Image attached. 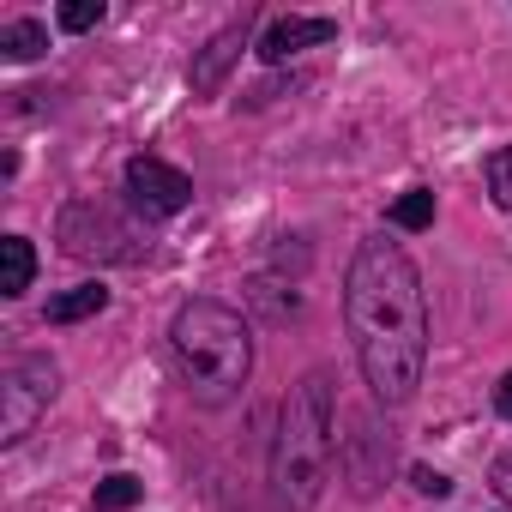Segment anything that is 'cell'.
<instances>
[{
  "instance_id": "15",
  "label": "cell",
  "mask_w": 512,
  "mask_h": 512,
  "mask_svg": "<svg viewBox=\"0 0 512 512\" xmlns=\"http://www.w3.org/2000/svg\"><path fill=\"white\" fill-rule=\"evenodd\" d=\"M103 19V0H67L61 7V31H91Z\"/></svg>"
},
{
  "instance_id": "17",
  "label": "cell",
  "mask_w": 512,
  "mask_h": 512,
  "mask_svg": "<svg viewBox=\"0 0 512 512\" xmlns=\"http://www.w3.org/2000/svg\"><path fill=\"white\" fill-rule=\"evenodd\" d=\"M494 488H500V500H512V452L494 464Z\"/></svg>"
},
{
  "instance_id": "2",
  "label": "cell",
  "mask_w": 512,
  "mask_h": 512,
  "mask_svg": "<svg viewBox=\"0 0 512 512\" xmlns=\"http://www.w3.org/2000/svg\"><path fill=\"white\" fill-rule=\"evenodd\" d=\"M169 356H175L181 386L199 404H229L247 386L253 338H247V320L235 308H223V302H187L175 314V326H169Z\"/></svg>"
},
{
  "instance_id": "14",
  "label": "cell",
  "mask_w": 512,
  "mask_h": 512,
  "mask_svg": "<svg viewBox=\"0 0 512 512\" xmlns=\"http://www.w3.org/2000/svg\"><path fill=\"white\" fill-rule=\"evenodd\" d=\"M488 193H494L500 211H512V145H500V151L488 157Z\"/></svg>"
},
{
  "instance_id": "3",
  "label": "cell",
  "mask_w": 512,
  "mask_h": 512,
  "mask_svg": "<svg viewBox=\"0 0 512 512\" xmlns=\"http://www.w3.org/2000/svg\"><path fill=\"white\" fill-rule=\"evenodd\" d=\"M332 476V380L308 374L290 398H284V422H278V452H272V482L278 500L290 512H314Z\"/></svg>"
},
{
  "instance_id": "10",
  "label": "cell",
  "mask_w": 512,
  "mask_h": 512,
  "mask_svg": "<svg viewBox=\"0 0 512 512\" xmlns=\"http://www.w3.org/2000/svg\"><path fill=\"white\" fill-rule=\"evenodd\" d=\"M103 308H109V290H103V284H79V290H61V296L49 302V326H73V320L103 314Z\"/></svg>"
},
{
  "instance_id": "16",
  "label": "cell",
  "mask_w": 512,
  "mask_h": 512,
  "mask_svg": "<svg viewBox=\"0 0 512 512\" xmlns=\"http://www.w3.org/2000/svg\"><path fill=\"white\" fill-rule=\"evenodd\" d=\"M410 482H416V494H434V500H440V494H452V482H446L440 470H428V464H416V470H410Z\"/></svg>"
},
{
  "instance_id": "4",
  "label": "cell",
  "mask_w": 512,
  "mask_h": 512,
  "mask_svg": "<svg viewBox=\"0 0 512 512\" xmlns=\"http://www.w3.org/2000/svg\"><path fill=\"white\" fill-rule=\"evenodd\" d=\"M55 380L61 374H55L49 356H13L7 362V374H0V440L7 446H19L37 428V416L55 398Z\"/></svg>"
},
{
  "instance_id": "8",
  "label": "cell",
  "mask_w": 512,
  "mask_h": 512,
  "mask_svg": "<svg viewBox=\"0 0 512 512\" xmlns=\"http://www.w3.org/2000/svg\"><path fill=\"white\" fill-rule=\"evenodd\" d=\"M241 43H247V25H229L223 37H211V49L193 61V91H217L223 73H229V61L241 55Z\"/></svg>"
},
{
  "instance_id": "5",
  "label": "cell",
  "mask_w": 512,
  "mask_h": 512,
  "mask_svg": "<svg viewBox=\"0 0 512 512\" xmlns=\"http://www.w3.org/2000/svg\"><path fill=\"white\" fill-rule=\"evenodd\" d=\"M61 241H67L73 260H133V253H139V247H127L133 235H127L103 205H67Z\"/></svg>"
},
{
  "instance_id": "13",
  "label": "cell",
  "mask_w": 512,
  "mask_h": 512,
  "mask_svg": "<svg viewBox=\"0 0 512 512\" xmlns=\"http://www.w3.org/2000/svg\"><path fill=\"white\" fill-rule=\"evenodd\" d=\"M392 223H398V229H428V223H434V193H428V187H410V193L392 205Z\"/></svg>"
},
{
  "instance_id": "9",
  "label": "cell",
  "mask_w": 512,
  "mask_h": 512,
  "mask_svg": "<svg viewBox=\"0 0 512 512\" xmlns=\"http://www.w3.org/2000/svg\"><path fill=\"white\" fill-rule=\"evenodd\" d=\"M31 272H37V253L25 235H7L0 241V296H25L31 290Z\"/></svg>"
},
{
  "instance_id": "11",
  "label": "cell",
  "mask_w": 512,
  "mask_h": 512,
  "mask_svg": "<svg viewBox=\"0 0 512 512\" xmlns=\"http://www.w3.org/2000/svg\"><path fill=\"white\" fill-rule=\"evenodd\" d=\"M49 49V31L37 19H13V25H0V55L7 61H37Z\"/></svg>"
},
{
  "instance_id": "6",
  "label": "cell",
  "mask_w": 512,
  "mask_h": 512,
  "mask_svg": "<svg viewBox=\"0 0 512 512\" xmlns=\"http://www.w3.org/2000/svg\"><path fill=\"white\" fill-rule=\"evenodd\" d=\"M127 193H133V205L145 217H175V211H187L193 181L175 163H163V157H133L127 163Z\"/></svg>"
},
{
  "instance_id": "18",
  "label": "cell",
  "mask_w": 512,
  "mask_h": 512,
  "mask_svg": "<svg viewBox=\"0 0 512 512\" xmlns=\"http://www.w3.org/2000/svg\"><path fill=\"white\" fill-rule=\"evenodd\" d=\"M494 398H500V416H512V374L500 380V392H494Z\"/></svg>"
},
{
  "instance_id": "12",
  "label": "cell",
  "mask_w": 512,
  "mask_h": 512,
  "mask_svg": "<svg viewBox=\"0 0 512 512\" xmlns=\"http://www.w3.org/2000/svg\"><path fill=\"white\" fill-rule=\"evenodd\" d=\"M139 500H145V482H139V476H103L97 494H91L97 512H127V506H139Z\"/></svg>"
},
{
  "instance_id": "1",
  "label": "cell",
  "mask_w": 512,
  "mask_h": 512,
  "mask_svg": "<svg viewBox=\"0 0 512 512\" xmlns=\"http://www.w3.org/2000/svg\"><path fill=\"white\" fill-rule=\"evenodd\" d=\"M356 362L380 404H410L428 362V296L398 241H362L344 284Z\"/></svg>"
},
{
  "instance_id": "7",
  "label": "cell",
  "mask_w": 512,
  "mask_h": 512,
  "mask_svg": "<svg viewBox=\"0 0 512 512\" xmlns=\"http://www.w3.org/2000/svg\"><path fill=\"white\" fill-rule=\"evenodd\" d=\"M338 37V25L332 19H278L266 37H260V61H290V55H302V49H320V43H332Z\"/></svg>"
}]
</instances>
